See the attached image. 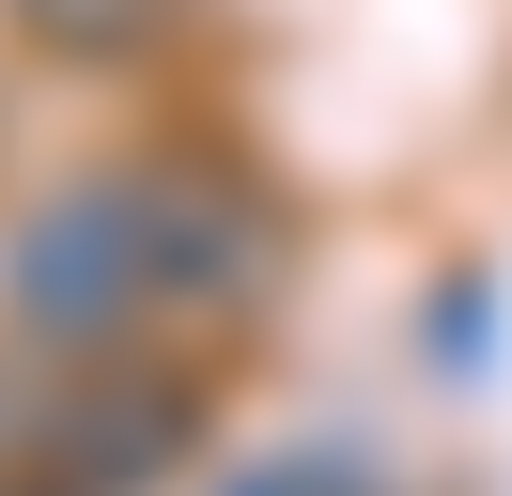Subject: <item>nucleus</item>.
I'll list each match as a JSON object with an SVG mask.
<instances>
[{"mask_svg": "<svg viewBox=\"0 0 512 496\" xmlns=\"http://www.w3.org/2000/svg\"><path fill=\"white\" fill-rule=\"evenodd\" d=\"M140 217H156V186H78V202H47L32 248H16V310H32L47 341H109L171 279V233H140Z\"/></svg>", "mask_w": 512, "mask_h": 496, "instance_id": "obj_1", "label": "nucleus"}, {"mask_svg": "<svg viewBox=\"0 0 512 496\" xmlns=\"http://www.w3.org/2000/svg\"><path fill=\"white\" fill-rule=\"evenodd\" d=\"M171 16H187V0H16V31L63 47V62H125V47H156Z\"/></svg>", "mask_w": 512, "mask_h": 496, "instance_id": "obj_2", "label": "nucleus"}]
</instances>
